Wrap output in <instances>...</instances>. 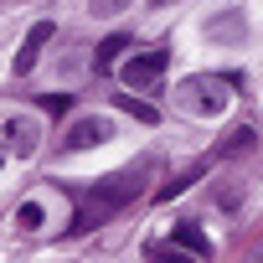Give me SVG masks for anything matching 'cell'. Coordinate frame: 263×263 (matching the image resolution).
<instances>
[{
	"label": "cell",
	"instance_id": "6da1fadb",
	"mask_svg": "<svg viewBox=\"0 0 263 263\" xmlns=\"http://www.w3.org/2000/svg\"><path fill=\"white\" fill-rule=\"evenodd\" d=\"M140 196V176H129V171H119V176H103V181H93V191L78 201V217H72V232H88V227H98V222H108L114 212H124L129 201Z\"/></svg>",
	"mask_w": 263,
	"mask_h": 263
},
{
	"label": "cell",
	"instance_id": "7a4b0ae2",
	"mask_svg": "<svg viewBox=\"0 0 263 263\" xmlns=\"http://www.w3.org/2000/svg\"><path fill=\"white\" fill-rule=\"evenodd\" d=\"M227 98H232L227 78H212V72H191V78L176 83V103L186 114H196V119H217L227 108Z\"/></svg>",
	"mask_w": 263,
	"mask_h": 263
},
{
	"label": "cell",
	"instance_id": "3957f363",
	"mask_svg": "<svg viewBox=\"0 0 263 263\" xmlns=\"http://www.w3.org/2000/svg\"><path fill=\"white\" fill-rule=\"evenodd\" d=\"M114 135V124L108 119H78L72 129H67V135H62V150L67 155H78V150H93V145H103Z\"/></svg>",
	"mask_w": 263,
	"mask_h": 263
},
{
	"label": "cell",
	"instance_id": "277c9868",
	"mask_svg": "<svg viewBox=\"0 0 263 263\" xmlns=\"http://www.w3.org/2000/svg\"><path fill=\"white\" fill-rule=\"evenodd\" d=\"M160 72H165V52H140V57L124 62V83L129 88H155Z\"/></svg>",
	"mask_w": 263,
	"mask_h": 263
},
{
	"label": "cell",
	"instance_id": "5b68a950",
	"mask_svg": "<svg viewBox=\"0 0 263 263\" xmlns=\"http://www.w3.org/2000/svg\"><path fill=\"white\" fill-rule=\"evenodd\" d=\"M206 36L222 42V47H237V42L248 36V16H242L237 6H227V11H217V16L206 21Z\"/></svg>",
	"mask_w": 263,
	"mask_h": 263
},
{
	"label": "cell",
	"instance_id": "8992f818",
	"mask_svg": "<svg viewBox=\"0 0 263 263\" xmlns=\"http://www.w3.org/2000/svg\"><path fill=\"white\" fill-rule=\"evenodd\" d=\"M47 42H52V21H36V26L26 31L21 52H16V72H21V78H26V72H31V67L42 62V47H47Z\"/></svg>",
	"mask_w": 263,
	"mask_h": 263
},
{
	"label": "cell",
	"instance_id": "52a82bcc",
	"mask_svg": "<svg viewBox=\"0 0 263 263\" xmlns=\"http://www.w3.org/2000/svg\"><path fill=\"white\" fill-rule=\"evenodd\" d=\"M6 140H11V155L31 160V155H36V140H42V135H36V124H31V119H21V114H16V119L6 124Z\"/></svg>",
	"mask_w": 263,
	"mask_h": 263
},
{
	"label": "cell",
	"instance_id": "ba28073f",
	"mask_svg": "<svg viewBox=\"0 0 263 263\" xmlns=\"http://www.w3.org/2000/svg\"><path fill=\"white\" fill-rule=\"evenodd\" d=\"M171 242H176L181 253H191V258H206V253H212V242H206V232H201L196 222H176Z\"/></svg>",
	"mask_w": 263,
	"mask_h": 263
},
{
	"label": "cell",
	"instance_id": "9c48e42d",
	"mask_svg": "<svg viewBox=\"0 0 263 263\" xmlns=\"http://www.w3.org/2000/svg\"><path fill=\"white\" fill-rule=\"evenodd\" d=\"M124 47H129V36H108V42H103V47H98V52H93V67H114V62H119V52H124Z\"/></svg>",
	"mask_w": 263,
	"mask_h": 263
},
{
	"label": "cell",
	"instance_id": "30bf717a",
	"mask_svg": "<svg viewBox=\"0 0 263 263\" xmlns=\"http://www.w3.org/2000/svg\"><path fill=\"white\" fill-rule=\"evenodd\" d=\"M16 227H21V232H36V227H42V206H36V201H21V206H16Z\"/></svg>",
	"mask_w": 263,
	"mask_h": 263
},
{
	"label": "cell",
	"instance_id": "8fae6325",
	"mask_svg": "<svg viewBox=\"0 0 263 263\" xmlns=\"http://www.w3.org/2000/svg\"><path fill=\"white\" fill-rule=\"evenodd\" d=\"M119 108H124V114H135L140 124H155V108H150V103H135V98H119Z\"/></svg>",
	"mask_w": 263,
	"mask_h": 263
},
{
	"label": "cell",
	"instance_id": "7c38bea8",
	"mask_svg": "<svg viewBox=\"0 0 263 263\" xmlns=\"http://www.w3.org/2000/svg\"><path fill=\"white\" fill-rule=\"evenodd\" d=\"M150 263H191V253H181V248L171 242V248H160V253H150Z\"/></svg>",
	"mask_w": 263,
	"mask_h": 263
},
{
	"label": "cell",
	"instance_id": "4fadbf2b",
	"mask_svg": "<svg viewBox=\"0 0 263 263\" xmlns=\"http://www.w3.org/2000/svg\"><path fill=\"white\" fill-rule=\"evenodd\" d=\"M129 6H135V0H93V16H119Z\"/></svg>",
	"mask_w": 263,
	"mask_h": 263
},
{
	"label": "cell",
	"instance_id": "5bb4252c",
	"mask_svg": "<svg viewBox=\"0 0 263 263\" xmlns=\"http://www.w3.org/2000/svg\"><path fill=\"white\" fill-rule=\"evenodd\" d=\"M42 108L47 114H67V93H42Z\"/></svg>",
	"mask_w": 263,
	"mask_h": 263
},
{
	"label": "cell",
	"instance_id": "9a60e30c",
	"mask_svg": "<svg viewBox=\"0 0 263 263\" xmlns=\"http://www.w3.org/2000/svg\"><path fill=\"white\" fill-rule=\"evenodd\" d=\"M0 165H6V145H0Z\"/></svg>",
	"mask_w": 263,
	"mask_h": 263
}]
</instances>
